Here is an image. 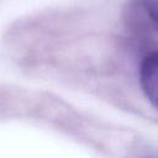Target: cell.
<instances>
[{
    "label": "cell",
    "instance_id": "cell-1",
    "mask_svg": "<svg viewBox=\"0 0 158 158\" xmlns=\"http://www.w3.org/2000/svg\"><path fill=\"white\" fill-rule=\"evenodd\" d=\"M139 83L148 101L158 110V51L149 52L142 59Z\"/></svg>",
    "mask_w": 158,
    "mask_h": 158
},
{
    "label": "cell",
    "instance_id": "cell-2",
    "mask_svg": "<svg viewBox=\"0 0 158 158\" xmlns=\"http://www.w3.org/2000/svg\"><path fill=\"white\" fill-rule=\"evenodd\" d=\"M142 4L152 25L158 31V0H142Z\"/></svg>",
    "mask_w": 158,
    "mask_h": 158
}]
</instances>
